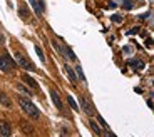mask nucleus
<instances>
[{
	"label": "nucleus",
	"instance_id": "1",
	"mask_svg": "<svg viewBox=\"0 0 154 137\" xmlns=\"http://www.w3.org/2000/svg\"><path fill=\"white\" fill-rule=\"evenodd\" d=\"M19 105L22 107V110L25 112L30 119H39V117H40L39 109H37V107L34 105V102L29 100L27 97H19Z\"/></svg>",
	"mask_w": 154,
	"mask_h": 137
},
{
	"label": "nucleus",
	"instance_id": "2",
	"mask_svg": "<svg viewBox=\"0 0 154 137\" xmlns=\"http://www.w3.org/2000/svg\"><path fill=\"white\" fill-rule=\"evenodd\" d=\"M15 60H17V64L20 67H24L25 70H35V67L32 65L30 62H29V59H27L24 54H20V52H15Z\"/></svg>",
	"mask_w": 154,
	"mask_h": 137
},
{
	"label": "nucleus",
	"instance_id": "3",
	"mask_svg": "<svg viewBox=\"0 0 154 137\" xmlns=\"http://www.w3.org/2000/svg\"><path fill=\"white\" fill-rule=\"evenodd\" d=\"M81 107H82V110L86 112L89 117L94 115V107H92V104H91V100H89V99H86V97H81Z\"/></svg>",
	"mask_w": 154,
	"mask_h": 137
},
{
	"label": "nucleus",
	"instance_id": "4",
	"mask_svg": "<svg viewBox=\"0 0 154 137\" xmlns=\"http://www.w3.org/2000/svg\"><path fill=\"white\" fill-rule=\"evenodd\" d=\"M10 134H12L10 124H9V122H5V121H2V122H0V136H5V137H9Z\"/></svg>",
	"mask_w": 154,
	"mask_h": 137
},
{
	"label": "nucleus",
	"instance_id": "5",
	"mask_svg": "<svg viewBox=\"0 0 154 137\" xmlns=\"http://www.w3.org/2000/svg\"><path fill=\"white\" fill-rule=\"evenodd\" d=\"M29 2H30L32 4V9H34V10H35V14L37 15H42V12H44V2H37V0H29Z\"/></svg>",
	"mask_w": 154,
	"mask_h": 137
},
{
	"label": "nucleus",
	"instance_id": "6",
	"mask_svg": "<svg viewBox=\"0 0 154 137\" xmlns=\"http://www.w3.org/2000/svg\"><path fill=\"white\" fill-rule=\"evenodd\" d=\"M50 97H52V100H54V105H55L57 109H60V110H62V100H60V95L57 94V90L50 89Z\"/></svg>",
	"mask_w": 154,
	"mask_h": 137
},
{
	"label": "nucleus",
	"instance_id": "7",
	"mask_svg": "<svg viewBox=\"0 0 154 137\" xmlns=\"http://www.w3.org/2000/svg\"><path fill=\"white\" fill-rule=\"evenodd\" d=\"M22 79H24V82H27V84H29V85H30L32 89H35V90H39V84H37V82L34 80L32 77H29V75H25V74H24V75H22Z\"/></svg>",
	"mask_w": 154,
	"mask_h": 137
},
{
	"label": "nucleus",
	"instance_id": "8",
	"mask_svg": "<svg viewBox=\"0 0 154 137\" xmlns=\"http://www.w3.org/2000/svg\"><path fill=\"white\" fill-rule=\"evenodd\" d=\"M0 104H2V105H5V107H10V105H12L10 99H9V97H7L2 90H0Z\"/></svg>",
	"mask_w": 154,
	"mask_h": 137
},
{
	"label": "nucleus",
	"instance_id": "9",
	"mask_svg": "<svg viewBox=\"0 0 154 137\" xmlns=\"http://www.w3.org/2000/svg\"><path fill=\"white\" fill-rule=\"evenodd\" d=\"M64 54H65V57L69 59V60H72V62H76L77 60V57H76V54L69 49V47H64Z\"/></svg>",
	"mask_w": 154,
	"mask_h": 137
},
{
	"label": "nucleus",
	"instance_id": "10",
	"mask_svg": "<svg viewBox=\"0 0 154 137\" xmlns=\"http://www.w3.org/2000/svg\"><path fill=\"white\" fill-rule=\"evenodd\" d=\"M65 72L69 74V79H71L72 82H77V79H79V77H77V74H76L74 70H72V69H71L69 65H65Z\"/></svg>",
	"mask_w": 154,
	"mask_h": 137
},
{
	"label": "nucleus",
	"instance_id": "11",
	"mask_svg": "<svg viewBox=\"0 0 154 137\" xmlns=\"http://www.w3.org/2000/svg\"><path fill=\"white\" fill-rule=\"evenodd\" d=\"M19 15H20L22 19H25V20L29 19V10H27L25 5H20V7H19Z\"/></svg>",
	"mask_w": 154,
	"mask_h": 137
},
{
	"label": "nucleus",
	"instance_id": "12",
	"mask_svg": "<svg viewBox=\"0 0 154 137\" xmlns=\"http://www.w3.org/2000/svg\"><path fill=\"white\" fill-rule=\"evenodd\" d=\"M89 126H91V129H92V132H94V134H97V136H101V134H102V131H101V129L97 127L96 121H92V119H91V122H89Z\"/></svg>",
	"mask_w": 154,
	"mask_h": 137
},
{
	"label": "nucleus",
	"instance_id": "13",
	"mask_svg": "<svg viewBox=\"0 0 154 137\" xmlns=\"http://www.w3.org/2000/svg\"><path fill=\"white\" fill-rule=\"evenodd\" d=\"M0 70H4V72H9V70H10V65L5 62V59H4V57H0Z\"/></svg>",
	"mask_w": 154,
	"mask_h": 137
},
{
	"label": "nucleus",
	"instance_id": "14",
	"mask_svg": "<svg viewBox=\"0 0 154 137\" xmlns=\"http://www.w3.org/2000/svg\"><path fill=\"white\" fill-rule=\"evenodd\" d=\"M4 59H5V62L10 65V69H14V67H15V60H12V57L9 55V54H4Z\"/></svg>",
	"mask_w": 154,
	"mask_h": 137
},
{
	"label": "nucleus",
	"instance_id": "15",
	"mask_svg": "<svg viewBox=\"0 0 154 137\" xmlns=\"http://www.w3.org/2000/svg\"><path fill=\"white\" fill-rule=\"evenodd\" d=\"M67 100H69V105H71L72 109H74V110H79V105H77L76 100L72 99V95H67Z\"/></svg>",
	"mask_w": 154,
	"mask_h": 137
},
{
	"label": "nucleus",
	"instance_id": "16",
	"mask_svg": "<svg viewBox=\"0 0 154 137\" xmlns=\"http://www.w3.org/2000/svg\"><path fill=\"white\" fill-rule=\"evenodd\" d=\"M35 52H37V55H39V59H40L42 62H45V55H44V52H42L40 47H35Z\"/></svg>",
	"mask_w": 154,
	"mask_h": 137
},
{
	"label": "nucleus",
	"instance_id": "17",
	"mask_svg": "<svg viewBox=\"0 0 154 137\" xmlns=\"http://www.w3.org/2000/svg\"><path fill=\"white\" fill-rule=\"evenodd\" d=\"M97 121H99V124H101V126H102L104 129H106V131H109V126H107V122L104 121V119H102V117H101V115H97Z\"/></svg>",
	"mask_w": 154,
	"mask_h": 137
},
{
	"label": "nucleus",
	"instance_id": "18",
	"mask_svg": "<svg viewBox=\"0 0 154 137\" xmlns=\"http://www.w3.org/2000/svg\"><path fill=\"white\" fill-rule=\"evenodd\" d=\"M22 131L25 132V134H32V132H34V131H32V127L29 126V124H22Z\"/></svg>",
	"mask_w": 154,
	"mask_h": 137
},
{
	"label": "nucleus",
	"instance_id": "19",
	"mask_svg": "<svg viewBox=\"0 0 154 137\" xmlns=\"http://www.w3.org/2000/svg\"><path fill=\"white\" fill-rule=\"evenodd\" d=\"M76 74H77V77H79V79H86V77H84V74H82V67H81V65H77Z\"/></svg>",
	"mask_w": 154,
	"mask_h": 137
},
{
	"label": "nucleus",
	"instance_id": "20",
	"mask_svg": "<svg viewBox=\"0 0 154 137\" xmlns=\"http://www.w3.org/2000/svg\"><path fill=\"white\" fill-rule=\"evenodd\" d=\"M17 87H19V90H22L24 94H27V95H30V94H32L29 89H25V85H17Z\"/></svg>",
	"mask_w": 154,
	"mask_h": 137
},
{
	"label": "nucleus",
	"instance_id": "21",
	"mask_svg": "<svg viewBox=\"0 0 154 137\" xmlns=\"http://www.w3.org/2000/svg\"><path fill=\"white\" fill-rule=\"evenodd\" d=\"M132 67H134V69H142L144 64H142V62H132Z\"/></svg>",
	"mask_w": 154,
	"mask_h": 137
},
{
	"label": "nucleus",
	"instance_id": "22",
	"mask_svg": "<svg viewBox=\"0 0 154 137\" xmlns=\"http://www.w3.org/2000/svg\"><path fill=\"white\" fill-rule=\"evenodd\" d=\"M112 20L116 22V24H121V22H122V17L121 15H112Z\"/></svg>",
	"mask_w": 154,
	"mask_h": 137
},
{
	"label": "nucleus",
	"instance_id": "23",
	"mask_svg": "<svg viewBox=\"0 0 154 137\" xmlns=\"http://www.w3.org/2000/svg\"><path fill=\"white\" fill-rule=\"evenodd\" d=\"M124 9H132V4H131V2H126V0H124Z\"/></svg>",
	"mask_w": 154,
	"mask_h": 137
},
{
	"label": "nucleus",
	"instance_id": "24",
	"mask_svg": "<svg viewBox=\"0 0 154 137\" xmlns=\"http://www.w3.org/2000/svg\"><path fill=\"white\" fill-rule=\"evenodd\" d=\"M4 42H5V39H4V35H2V34H0V45H2V44H4Z\"/></svg>",
	"mask_w": 154,
	"mask_h": 137
},
{
	"label": "nucleus",
	"instance_id": "25",
	"mask_svg": "<svg viewBox=\"0 0 154 137\" xmlns=\"http://www.w3.org/2000/svg\"><path fill=\"white\" fill-rule=\"evenodd\" d=\"M148 104H149V107H153V109H154V105H153V104H151V102H148Z\"/></svg>",
	"mask_w": 154,
	"mask_h": 137
}]
</instances>
